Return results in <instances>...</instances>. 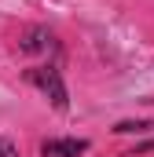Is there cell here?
I'll use <instances>...</instances> for the list:
<instances>
[{"mask_svg": "<svg viewBox=\"0 0 154 157\" xmlns=\"http://www.w3.org/2000/svg\"><path fill=\"white\" fill-rule=\"evenodd\" d=\"M151 150H154V139H147V143H140V146H136L128 157H136V154H151Z\"/></svg>", "mask_w": 154, "mask_h": 157, "instance_id": "5", "label": "cell"}, {"mask_svg": "<svg viewBox=\"0 0 154 157\" xmlns=\"http://www.w3.org/2000/svg\"><path fill=\"white\" fill-rule=\"evenodd\" d=\"M154 121H121V124H114L117 135H132V132H151Z\"/></svg>", "mask_w": 154, "mask_h": 157, "instance_id": "3", "label": "cell"}, {"mask_svg": "<svg viewBox=\"0 0 154 157\" xmlns=\"http://www.w3.org/2000/svg\"><path fill=\"white\" fill-rule=\"evenodd\" d=\"M0 157H18V146L11 139H4V135H0Z\"/></svg>", "mask_w": 154, "mask_h": 157, "instance_id": "4", "label": "cell"}, {"mask_svg": "<svg viewBox=\"0 0 154 157\" xmlns=\"http://www.w3.org/2000/svg\"><path fill=\"white\" fill-rule=\"evenodd\" d=\"M26 80H30L33 88H40V91L51 99V106H55V110H66V88H63L59 70H51V66H33V70L26 73Z\"/></svg>", "mask_w": 154, "mask_h": 157, "instance_id": "1", "label": "cell"}, {"mask_svg": "<svg viewBox=\"0 0 154 157\" xmlns=\"http://www.w3.org/2000/svg\"><path fill=\"white\" fill-rule=\"evenodd\" d=\"M88 154V139H44L40 157H81Z\"/></svg>", "mask_w": 154, "mask_h": 157, "instance_id": "2", "label": "cell"}]
</instances>
